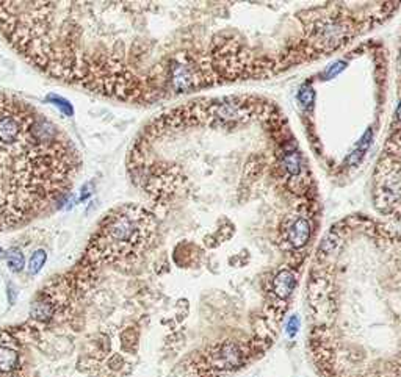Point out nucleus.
Masks as SVG:
<instances>
[{"label": "nucleus", "mask_w": 401, "mask_h": 377, "mask_svg": "<svg viewBox=\"0 0 401 377\" xmlns=\"http://www.w3.org/2000/svg\"><path fill=\"white\" fill-rule=\"evenodd\" d=\"M5 260H6V264H8L10 271H13V272H20L24 269L25 258H24L22 250L17 249V247H13L10 250H6Z\"/></svg>", "instance_id": "39448f33"}, {"label": "nucleus", "mask_w": 401, "mask_h": 377, "mask_svg": "<svg viewBox=\"0 0 401 377\" xmlns=\"http://www.w3.org/2000/svg\"><path fill=\"white\" fill-rule=\"evenodd\" d=\"M47 100H51L55 107H58V108L63 111V113L68 115V116H71V115L74 113V110H72V105H71V103H69L66 99H63V97H60V96H55V94H52V96H47Z\"/></svg>", "instance_id": "6e6552de"}, {"label": "nucleus", "mask_w": 401, "mask_h": 377, "mask_svg": "<svg viewBox=\"0 0 401 377\" xmlns=\"http://www.w3.org/2000/svg\"><path fill=\"white\" fill-rule=\"evenodd\" d=\"M288 236H290V241L293 246H296V247L302 246L309 238V222L306 219H298L292 226Z\"/></svg>", "instance_id": "7ed1b4c3"}, {"label": "nucleus", "mask_w": 401, "mask_h": 377, "mask_svg": "<svg viewBox=\"0 0 401 377\" xmlns=\"http://www.w3.org/2000/svg\"><path fill=\"white\" fill-rule=\"evenodd\" d=\"M46 258H47V254H46L44 249L35 250L32 258H30V263H29V274L30 276H36L38 272L43 269L44 263H46Z\"/></svg>", "instance_id": "0eeeda50"}, {"label": "nucleus", "mask_w": 401, "mask_h": 377, "mask_svg": "<svg viewBox=\"0 0 401 377\" xmlns=\"http://www.w3.org/2000/svg\"><path fill=\"white\" fill-rule=\"evenodd\" d=\"M30 315L38 321H49L51 319L52 315H53V302L51 301V297L43 296L41 299H38V301L32 305Z\"/></svg>", "instance_id": "f03ea898"}, {"label": "nucleus", "mask_w": 401, "mask_h": 377, "mask_svg": "<svg viewBox=\"0 0 401 377\" xmlns=\"http://www.w3.org/2000/svg\"><path fill=\"white\" fill-rule=\"evenodd\" d=\"M398 117L401 119V105H400V108H398Z\"/></svg>", "instance_id": "1a4fd4ad"}, {"label": "nucleus", "mask_w": 401, "mask_h": 377, "mask_svg": "<svg viewBox=\"0 0 401 377\" xmlns=\"http://www.w3.org/2000/svg\"><path fill=\"white\" fill-rule=\"evenodd\" d=\"M292 288H293V276L290 272H282V274H279L278 279L274 280V290L279 296H288L292 293Z\"/></svg>", "instance_id": "423d86ee"}, {"label": "nucleus", "mask_w": 401, "mask_h": 377, "mask_svg": "<svg viewBox=\"0 0 401 377\" xmlns=\"http://www.w3.org/2000/svg\"><path fill=\"white\" fill-rule=\"evenodd\" d=\"M154 230L151 214L139 207H124L110 214L91 241L87 257L91 262H107L135 254Z\"/></svg>", "instance_id": "f257e3e1"}, {"label": "nucleus", "mask_w": 401, "mask_h": 377, "mask_svg": "<svg viewBox=\"0 0 401 377\" xmlns=\"http://www.w3.org/2000/svg\"><path fill=\"white\" fill-rule=\"evenodd\" d=\"M19 355L15 349L0 346V373H10L17 366Z\"/></svg>", "instance_id": "20e7f679"}]
</instances>
